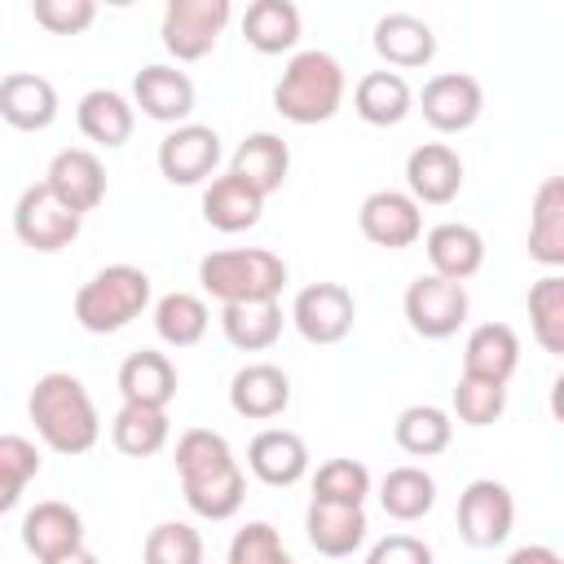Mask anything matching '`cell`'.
Wrapping results in <instances>:
<instances>
[{
  "label": "cell",
  "instance_id": "16",
  "mask_svg": "<svg viewBox=\"0 0 564 564\" xmlns=\"http://www.w3.org/2000/svg\"><path fill=\"white\" fill-rule=\"evenodd\" d=\"M44 181H48V189H53L70 212H79V216L97 212L101 198H106V167H101V159H97L93 150H84V145L57 150L53 163H48V172H44Z\"/></svg>",
  "mask_w": 564,
  "mask_h": 564
},
{
  "label": "cell",
  "instance_id": "39",
  "mask_svg": "<svg viewBox=\"0 0 564 564\" xmlns=\"http://www.w3.org/2000/svg\"><path fill=\"white\" fill-rule=\"evenodd\" d=\"M145 564H203V533L185 520H163L145 533Z\"/></svg>",
  "mask_w": 564,
  "mask_h": 564
},
{
  "label": "cell",
  "instance_id": "41",
  "mask_svg": "<svg viewBox=\"0 0 564 564\" xmlns=\"http://www.w3.org/2000/svg\"><path fill=\"white\" fill-rule=\"evenodd\" d=\"M370 494V471L366 463L357 458H330L317 467L313 476V498L317 502H348V507H361Z\"/></svg>",
  "mask_w": 564,
  "mask_h": 564
},
{
  "label": "cell",
  "instance_id": "18",
  "mask_svg": "<svg viewBox=\"0 0 564 564\" xmlns=\"http://www.w3.org/2000/svg\"><path fill=\"white\" fill-rule=\"evenodd\" d=\"M22 546L48 564L57 555H70L84 546V516L70 507V502H57V498H44L35 502L26 516H22Z\"/></svg>",
  "mask_w": 564,
  "mask_h": 564
},
{
  "label": "cell",
  "instance_id": "9",
  "mask_svg": "<svg viewBox=\"0 0 564 564\" xmlns=\"http://www.w3.org/2000/svg\"><path fill=\"white\" fill-rule=\"evenodd\" d=\"M511 524H516V498L502 480H471L463 494H458V538L476 551H494L511 538Z\"/></svg>",
  "mask_w": 564,
  "mask_h": 564
},
{
  "label": "cell",
  "instance_id": "20",
  "mask_svg": "<svg viewBox=\"0 0 564 564\" xmlns=\"http://www.w3.org/2000/svg\"><path fill=\"white\" fill-rule=\"evenodd\" d=\"M366 507H348V502H308L304 511V533H308V546L326 560H344L352 551H361L366 542Z\"/></svg>",
  "mask_w": 564,
  "mask_h": 564
},
{
  "label": "cell",
  "instance_id": "36",
  "mask_svg": "<svg viewBox=\"0 0 564 564\" xmlns=\"http://www.w3.org/2000/svg\"><path fill=\"white\" fill-rule=\"evenodd\" d=\"M207 326H212V313L194 291H167L154 304V330L167 348H194L207 335Z\"/></svg>",
  "mask_w": 564,
  "mask_h": 564
},
{
  "label": "cell",
  "instance_id": "19",
  "mask_svg": "<svg viewBox=\"0 0 564 564\" xmlns=\"http://www.w3.org/2000/svg\"><path fill=\"white\" fill-rule=\"evenodd\" d=\"M229 405L238 419L251 423H269L291 405V379L282 366L273 361H247L234 379H229Z\"/></svg>",
  "mask_w": 564,
  "mask_h": 564
},
{
  "label": "cell",
  "instance_id": "32",
  "mask_svg": "<svg viewBox=\"0 0 564 564\" xmlns=\"http://www.w3.org/2000/svg\"><path fill=\"white\" fill-rule=\"evenodd\" d=\"M220 330L238 352H269L282 335V304L278 300L225 304L220 308Z\"/></svg>",
  "mask_w": 564,
  "mask_h": 564
},
{
  "label": "cell",
  "instance_id": "13",
  "mask_svg": "<svg viewBox=\"0 0 564 564\" xmlns=\"http://www.w3.org/2000/svg\"><path fill=\"white\" fill-rule=\"evenodd\" d=\"M419 110L436 132H467L485 110V88L467 70H441L423 84Z\"/></svg>",
  "mask_w": 564,
  "mask_h": 564
},
{
  "label": "cell",
  "instance_id": "45",
  "mask_svg": "<svg viewBox=\"0 0 564 564\" xmlns=\"http://www.w3.org/2000/svg\"><path fill=\"white\" fill-rule=\"evenodd\" d=\"M507 564H564V555L551 551V546H542V542H529V546H516L507 555Z\"/></svg>",
  "mask_w": 564,
  "mask_h": 564
},
{
  "label": "cell",
  "instance_id": "35",
  "mask_svg": "<svg viewBox=\"0 0 564 564\" xmlns=\"http://www.w3.org/2000/svg\"><path fill=\"white\" fill-rule=\"evenodd\" d=\"M392 436L410 458H436L454 441V419L441 405H405L392 423Z\"/></svg>",
  "mask_w": 564,
  "mask_h": 564
},
{
  "label": "cell",
  "instance_id": "8",
  "mask_svg": "<svg viewBox=\"0 0 564 564\" xmlns=\"http://www.w3.org/2000/svg\"><path fill=\"white\" fill-rule=\"evenodd\" d=\"M229 0H172L163 9V22H159V35H163V48L176 57V62H198L216 48L220 31L229 26Z\"/></svg>",
  "mask_w": 564,
  "mask_h": 564
},
{
  "label": "cell",
  "instance_id": "42",
  "mask_svg": "<svg viewBox=\"0 0 564 564\" xmlns=\"http://www.w3.org/2000/svg\"><path fill=\"white\" fill-rule=\"evenodd\" d=\"M225 564H295V560H291V551L282 546V533L269 520H247L229 538Z\"/></svg>",
  "mask_w": 564,
  "mask_h": 564
},
{
  "label": "cell",
  "instance_id": "24",
  "mask_svg": "<svg viewBox=\"0 0 564 564\" xmlns=\"http://www.w3.org/2000/svg\"><path fill=\"white\" fill-rule=\"evenodd\" d=\"M423 251H427L432 273H441V278H449V282H467V278H476L480 264H485V238H480V229H471V225H463V220H441V225H432L427 238H423Z\"/></svg>",
  "mask_w": 564,
  "mask_h": 564
},
{
  "label": "cell",
  "instance_id": "14",
  "mask_svg": "<svg viewBox=\"0 0 564 564\" xmlns=\"http://www.w3.org/2000/svg\"><path fill=\"white\" fill-rule=\"evenodd\" d=\"M132 106H141L145 119L181 128L194 115V79L167 62H150L132 79Z\"/></svg>",
  "mask_w": 564,
  "mask_h": 564
},
{
  "label": "cell",
  "instance_id": "10",
  "mask_svg": "<svg viewBox=\"0 0 564 564\" xmlns=\"http://www.w3.org/2000/svg\"><path fill=\"white\" fill-rule=\"evenodd\" d=\"M291 322L308 344H339L357 322V300L344 282H308L291 300Z\"/></svg>",
  "mask_w": 564,
  "mask_h": 564
},
{
  "label": "cell",
  "instance_id": "1",
  "mask_svg": "<svg viewBox=\"0 0 564 564\" xmlns=\"http://www.w3.org/2000/svg\"><path fill=\"white\" fill-rule=\"evenodd\" d=\"M172 463H176L181 494L194 516H203V520L238 516V507L247 498V471L238 467V458L220 432H212V427L181 432Z\"/></svg>",
  "mask_w": 564,
  "mask_h": 564
},
{
  "label": "cell",
  "instance_id": "23",
  "mask_svg": "<svg viewBox=\"0 0 564 564\" xmlns=\"http://www.w3.org/2000/svg\"><path fill=\"white\" fill-rule=\"evenodd\" d=\"M264 216V194L242 181L238 172H225L216 181H207L203 189V220L220 234H242V229H256Z\"/></svg>",
  "mask_w": 564,
  "mask_h": 564
},
{
  "label": "cell",
  "instance_id": "28",
  "mask_svg": "<svg viewBox=\"0 0 564 564\" xmlns=\"http://www.w3.org/2000/svg\"><path fill=\"white\" fill-rule=\"evenodd\" d=\"M529 256L546 269H564V172L546 176L529 207Z\"/></svg>",
  "mask_w": 564,
  "mask_h": 564
},
{
  "label": "cell",
  "instance_id": "31",
  "mask_svg": "<svg viewBox=\"0 0 564 564\" xmlns=\"http://www.w3.org/2000/svg\"><path fill=\"white\" fill-rule=\"evenodd\" d=\"M300 26L304 22H300V9L291 0H256L242 13V40L264 57L291 53L300 44Z\"/></svg>",
  "mask_w": 564,
  "mask_h": 564
},
{
  "label": "cell",
  "instance_id": "37",
  "mask_svg": "<svg viewBox=\"0 0 564 564\" xmlns=\"http://www.w3.org/2000/svg\"><path fill=\"white\" fill-rule=\"evenodd\" d=\"M524 308H529V330L538 348L551 357H564V273L538 278L524 295Z\"/></svg>",
  "mask_w": 564,
  "mask_h": 564
},
{
  "label": "cell",
  "instance_id": "12",
  "mask_svg": "<svg viewBox=\"0 0 564 564\" xmlns=\"http://www.w3.org/2000/svg\"><path fill=\"white\" fill-rule=\"evenodd\" d=\"M220 132L207 123H181L159 141V172L172 185H203L216 181L220 167Z\"/></svg>",
  "mask_w": 564,
  "mask_h": 564
},
{
  "label": "cell",
  "instance_id": "4",
  "mask_svg": "<svg viewBox=\"0 0 564 564\" xmlns=\"http://www.w3.org/2000/svg\"><path fill=\"white\" fill-rule=\"evenodd\" d=\"M286 278H291L286 260L273 256L269 247H220V251H207L198 260V282L220 308L278 300Z\"/></svg>",
  "mask_w": 564,
  "mask_h": 564
},
{
  "label": "cell",
  "instance_id": "15",
  "mask_svg": "<svg viewBox=\"0 0 564 564\" xmlns=\"http://www.w3.org/2000/svg\"><path fill=\"white\" fill-rule=\"evenodd\" d=\"M405 189L414 194V203H432V207H445L458 198L463 189V159L454 145L445 141H423L410 150L405 159Z\"/></svg>",
  "mask_w": 564,
  "mask_h": 564
},
{
  "label": "cell",
  "instance_id": "40",
  "mask_svg": "<svg viewBox=\"0 0 564 564\" xmlns=\"http://www.w3.org/2000/svg\"><path fill=\"white\" fill-rule=\"evenodd\" d=\"M31 476H40V449L18 432L0 436V511L18 507Z\"/></svg>",
  "mask_w": 564,
  "mask_h": 564
},
{
  "label": "cell",
  "instance_id": "26",
  "mask_svg": "<svg viewBox=\"0 0 564 564\" xmlns=\"http://www.w3.org/2000/svg\"><path fill=\"white\" fill-rule=\"evenodd\" d=\"M119 397L128 405H154V410H167L172 397H176V366L167 352H154V348H141V352H128L123 366H119Z\"/></svg>",
  "mask_w": 564,
  "mask_h": 564
},
{
  "label": "cell",
  "instance_id": "22",
  "mask_svg": "<svg viewBox=\"0 0 564 564\" xmlns=\"http://www.w3.org/2000/svg\"><path fill=\"white\" fill-rule=\"evenodd\" d=\"M375 53L397 66V70H414V66H427L436 57V31L419 18V13H405V9H392L375 22Z\"/></svg>",
  "mask_w": 564,
  "mask_h": 564
},
{
  "label": "cell",
  "instance_id": "5",
  "mask_svg": "<svg viewBox=\"0 0 564 564\" xmlns=\"http://www.w3.org/2000/svg\"><path fill=\"white\" fill-rule=\"evenodd\" d=\"M150 308V273L137 264H106L75 291V322L93 335H115Z\"/></svg>",
  "mask_w": 564,
  "mask_h": 564
},
{
  "label": "cell",
  "instance_id": "3",
  "mask_svg": "<svg viewBox=\"0 0 564 564\" xmlns=\"http://www.w3.org/2000/svg\"><path fill=\"white\" fill-rule=\"evenodd\" d=\"M344 93H348V75L339 57L326 48H300L282 66V79L273 84V110L300 128H313L339 115Z\"/></svg>",
  "mask_w": 564,
  "mask_h": 564
},
{
  "label": "cell",
  "instance_id": "2",
  "mask_svg": "<svg viewBox=\"0 0 564 564\" xmlns=\"http://www.w3.org/2000/svg\"><path fill=\"white\" fill-rule=\"evenodd\" d=\"M31 423L40 432V441L53 449V454H88L101 436V419H97V405L88 397V388L66 375V370H48L35 379L31 388Z\"/></svg>",
  "mask_w": 564,
  "mask_h": 564
},
{
  "label": "cell",
  "instance_id": "21",
  "mask_svg": "<svg viewBox=\"0 0 564 564\" xmlns=\"http://www.w3.org/2000/svg\"><path fill=\"white\" fill-rule=\"evenodd\" d=\"M0 115L18 132H44L57 119V88L44 75L9 70L0 79Z\"/></svg>",
  "mask_w": 564,
  "mask_h": 564
},
{
  "label": "cell",
  "instance_id": "30",
  "mask_svg": "<svg viewBox=\"0 0 564 564\" xmlns=\"http://www.w3.org/2000/svg\"><path fill=\"white\" fill-rule=\"evenodd\" d=\"M352 110L370 128H397L414 110V93H410L401 70H370L352 88Z\"/></svg>",
  "mask_w": 564,
  "mask_h": 564
},
{
  "label": "cell",
  "instance_id": "11",
  "mask_svg": "<svg viewBox=\"0 0 564 564\" xmlns=\"http://www.w3.org/2000/svg\"><path fill=\"white\" fill-rule=\"evenodd\" d=\"M357 229L366 242L401 251L423 238V207L414 203L410 189H375L357 207Z\"/></svg>",
  "mask_w": 564,
  "mask_h": 564
},
{
  "label": "cell",
  "instance_id": "47",
  "mask_svg": "<svg viewBox=\"0 0 564 564\" xmlns=\"http://www.w3.org/2000/svg\"><path fill=\"white\" fill-rule=\"evenodd\" d=\"M48 564H97V555H93L88 546H79V551H70V555H57V560H48Z\"/></svg>",
  "mask_w": 564,
  "mask_h": 564
},
{
  "label": "cell",
  "instance_id": "29",
  "mask_svg": "<svg viewBox=\"0 0 564 564\" xmlns=\"http://www.w3.org/2000/svg\"><path fill=\"white\" fill-rule=\"evenodd\" d=\"M229 172H238L242 181H251L264 198L278 194L286 185V172H291V145L278 137V132H251L238 141L234 159H229Z\"/></svg>",
  "mask_w": 564,
  "mask_h": 564
},
{
  "label": "cell",
  "instance_id": "25",
  "mask_svg": "<svg viewBox=\"0 0 564 564\" xmlns=\"http://www.w3.org/2000/svg\"><path fill=\"white\" fill-rule=\"evenodd\" d=\"M75 123L93 145L119 150V145H128V137L137 128V106L115 88H88L75 106Z\"/></svg>",
  "mask_w": 564,
  "mask_h": 564
},
{
  "label": "cell",
  "instance_id": "44",
  "mask_svg": "<svg viewBox=\"0 0 564 564\" xmlns=\"http://www.w3.org/2000/svg\"><path fill=\"white\" fill-rule=\"evenodd\" d=\"M366 564H432V546L414 533H388L366 551Z\"/></svg>",
  "mask_w": 564,
  "mask_h": 564
},
{
  "label": "cell",
  "instance_id": "27",
  "mask_svg": "<svg viewBox=\"0 0 564 564\" xmlns=\"http://www.w3.org/2000/svg\"><path fill=\"white\" fill-rule=\"evenodd\" d=\"M520 366V335L507 322H480L463 344V375L511 383Z\"/></svg>",
  "mask_w": 564,
  "mask_h": 564
},
{
  "label": "cell",
  "instance_id": "43",
  "mask_svg": "<svg viewBox=\"0 0 564 564\" xmlns=\"http://www.w3.org/2000/svg\"><path fill=\"white\" fill-rule=\"evenodd\" d=\"M31 13L53 35H79V31H88L97 22V4L93 0H31Z\"/></svg>",
  "mask_w": 564,
  "mask_h": 564
},
{
  "label": "cell",
  "instance_id": "38",
  "mask_svg": "<svg viewBox=\"0 0 564 564\" xmlns=\"http://www.w3.org/2000/svg\"><path fill=\"white\" fill-rule=\"evenodd\" d=\"M449 401H454L458 423H467V427H489V423H498L502 410H507V383L476 379V375H458Z\"/></svg>",
  "mask_w": 564,
  "mask_h": 564
},
{
  "label": "cell",
  "instance_id": "33",
  "mask_svg": "<svg viewBox=\"0 0 564 564\" xmlns=\"http://www.w3.org/2000/svg\"><path fill=\"white\" fill-rule=\"evenodd\" d=\"M379 507H383L392 520H401V524L423 520V516L436 507V480H432V471H423V467H414V463L392 467V471L379 480Z\"/></svg>",
  "mask_w": 564,
  "mask_h": 564
},
{
  "label": "cell",
  "instance_id": "34",
  "mask_svg": "<svg viewBox=\"0 0 564 564\" xmlns=\"http://www.w3.org/2000/svg\"><path fill=\"white\" fill-rule=\"evenodd\" d=\"M172 436V423H167V410H154V405H119L115 423H110V441L119 454L128 458H150L167 445Z\"/></svg>",
  "mask_w": 564,
  "mask_h": 564
},
{
  "label": "cell",
  "instance_id": "6",
  "mask_svg": "<svg viewBox=\"0 0 564 564\" xmlns=\"http://www.w3.org/2000/svg\"><path fill=\"white\" fill-rule=\"evenodd\" d=\"M79 225H84V216L70 212L48 189V181L26 185L22 198H18V207H13V234H18V242L31 247V251H44V256L70 247L79 238Z\"/></svg>",
  "mask_w": 564,
  "mask_h": 564
},
{
  "label": "cell",
  "instance_id": "7",
  "mask_svg": "<svg viewBox=\"0 0 564 564\" xmlns=\"http://www.w3.org/2000/svg\"><path fill=\"white\" fill-rule=\"evenodd\" d=\"M401 308H405V322H410L414 335H423V339H449L467 322L471 300H467V286L463 282H449L441 273H419L405 286Z\"/></svg>",
  "mask_w": 564,
  "mask_h": 564
},
{
  "label": "cell",
  "instance_id": "46",
  "mask_svg": "<svg viewBox=\"0 0 564 564\" xmlns=\"http://www.w3.org/2000/svg\"><path fill=\"white\" fill-rule=\"evenodd\" d=\"M551 419L564 423V370H560L555 383H551Z\"/></svg>",
  "mask_w": 564,
  "mask_h": 564
},
{
  "label": "cell",
  "instance_id": "17",
  "mask_svg": "<svg viewBox=\"0 0 564 564\" xmlns=\"http://www.w3.org/2000/svg\"><path fill=\"white\" fill-rule=\"evenodd\" d=\"M247 467H251V476L260 485L291 489V485H300L308 476V445L291 427H264L247 445Z\"/></svg>",
  "mask_w": 564,
  "mask_h": 564
}]
</instances>
